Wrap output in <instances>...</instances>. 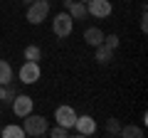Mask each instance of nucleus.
<instances>
[{"label": "nucleus", "instance_id": "nucleus-5", "mask_svg": "<svg viewBox=\"0 0 148 138\" xmlns=\"http://www.w3.org/2000/svg\"><path fill=\"white\" fill-rule=\"evenodd\" d=\"M40 74H42V72H40V64L37 62H30V59H27L20 67V81L22 84H35V81L40 79Z\"/></svg>", "mask_w": 148, "mask_h": 138}, {"label": "nucleus", "instance_id": "nucleus-15", "mask_svg": "<svg viewBox=\"0 0 148 138\" xmlns=\"http://www.w3.org/2000/svg\"><path fill=\"white\" fill-rule=\"evenodd\" d=\"M12 99H15L12 81H10V84H0V101H12Z\"/></svg>", "mask_w": 148, "mask_h": 138}, {"label": "nucleus", "instance_id": "nucleus-7", "mask_svg": "<svg viewBox=\"0 0 148 138\" xmlns=\"http://www.w3.org/2000/svg\"><path fill=\"white\" fill-rule=\"evenodd\" d=\"M86 15L109 17L111 15V3L109 0H89V3H86Z\"/></svg>", "mask_w": 148, "mask_h": 138}, {"label": "nucleus", "instance_id": "nucleus-11", "mask_svg": "<svg viewBox=\"0 0 148 138\" xmlns=\"http://www.w3.org/2000/svg\"><path fill=\"white\" fill-rule=\"evenodd\" d=\"M94 49H96V52H94V59H96L99 64H109L111 59H114V52H111V49H106L104 44H99V47H94Z\"/></svg>", "mask_w": 148, "mask_h": 138}, {"label": "nucleus", "instance_id": "nucleus-12", "mask_svg": "<svg viewBox=\"0 0 148 138\" xmlns=\"http://www.w3.org/2000/svg\"><path fill=\"white\" fill-rule=\"evenodd\" d=\"M119 136L123 138H143V128L141 126H121V131H119Z\"/></svg>", "mask_w": 148, "mask_h": 138}, {"label": "nucleus", "instance_id": "nucleus-1", "mask_svg": "<svg viewBox=\"0 0 148 138\" xmlns=\"http://www.w3.org/2000/svg\"><path fill=\"white\" fill-rule=\"evenodd\" d=\"M25 136H45L47 133V118L45 116H37V113H27L25 116V126H22Z\"/></svg>", "mask_w": 148, "mask_h": 138}, {"label": "nucleus", "instance_id": "nucleus-3", "mask_svg": "<svg viewBox=\"0 0 148 138\" xmlns=\"http://www.w3.org/2000/svg\"><path fill=\"white\" fill-rule=\"evenodd\" d=\"M72 27H74V17L69 15V12H59V15H54V20H52V32L57 35L59 40L69 37V35H72Z\"/></svg>", "mask_w": 148, "mask_h": 138}, {"label": "nucleus", "instance_id": "nucleus-9", "mask_svg": "<svg viewBox=\"0 0 148 138\" xmlns=\"http://www.w3.org/2000/svg\"><path fill=\"white\" fill-rule=\"evenodd\" d=\"M64 8H67V12L74 17V20H84L86 17V3H79V0H64Z\"/></svg>", "mask_w": 148, "mask_h": 138}, {"label": "nucleus", "instance_id": "nucleus-16", "mask_svg": "<svg viewBox=\"0 0 148 138\" xmlns=\"http://www.w3.org/2000/svg\"><path fill=\"white\" fill-rule=\"evenodd\" d=\"M40 57H42V49L37 47V44L25 47V59H30V62H40Z\"/></svg>", "mask_w": 148, "mask_h": 138}, {"label": "nucleus", "instance_id": "nucleus-22", "mask_svg": "<svg viewBox=\"0 0 148 138\" xmlns=\"http://www.w3.org/2000/svg\"><path fill=\"white\" fill-rule=\"evenodd\" d=\"M0 113H3V106H0Z\"/></svg>", "mask_w": 148, "mask_h": 138}, {"label": "nucleus", "instance_id": "nucleus-20", "mask_svg": "<svg viewBox=\"0 0 148 138\" xmlns=\"http://www.w3.org/2000/svg\"><path fill=\"white\" fill-rule=\"evenodd\" d=\"M79 3H89V0H79Z\"/></svg>", "mask_w": 148, "mask_h": 138}, {"label": "nucleus", "instance_id": "nucleus-17", "mask_svg": "<svg viewBox=\"0 0 148 138\" xmlns=\"http://www.w3.org/2000/svg\"><path fill=\"white\" fill-rule=\"evenodd\" d=\"M119 131H121V121L119 118H109L106 121V133L109 136H119Z\"/></svg>", "mask_w": 148, "mask_h": 138}, {"label": "nucleus", "instance_id": "nucleus-13", "mask_svg": "<svg viewBox=\"0 0 148 138\" xmlns=\"http://www.w3.org/2000/svg\"><path fill=\"white\" fill-rule=\"evenodd\" d=\"M10 81H12V67L10 62L0 59V84H10Z\"/></svg>", "mask_w": 148, "mask_h": 138}, {"label": "nucleus", "instance_id": "nucleus-10", "mask_svg": "<svg viewBox=\"0 0 148 138\" xmlns=\"http://www.w3.org/2000/svg\"><path fill=\"white\" fill-rule=\"evenodd\" d=\"M84 42L91 44V47H99V44L104 42V32H101L99 27H89V30H84Z\"/></svg>", "mask_w": 148, "mask_h": 138}, {"label": "nucleus", "instance_id": "nucleus-6", "mask_svg": "<svg viewBox=\"0 0 148 138\" xmlns=\"http://www.w3.org/2000/svg\"><path fill=\"white\" fill-rule=\"evenodd\" d=\"M54 121L64 128H74V121H77V113H74L72 106H57L54 111Z\"/></svg>", "mask_w": 148, "mask_h": 138}, {"label": "nucleus", "instance_id": "nucleus-2", "mask_svg": "<svg viewBox=\"0 0 148 138\" xmlns=\"http://www.w3.org/2000/svg\"><path fill=\"white\" fill-rule=\"evenodd\" d=\"M49 15V3L47 0H32L30 8H27V22H32V25H40V22H45Z\"/></svg>", "mask_w": 148, "mask_h": 138}, {"label": "nucleus", "instance_id": "nucleus-8", "mask_svg": "<svg viewBox=\"0 0 148 138\" xmlns=\"http://www.w3.org/2000/svg\"><path fill=\"white\" fill-rule=\"evenodd\" d=\"M74 131H77V136H91V133H96V121L91 116H77Z\"/></svg>", "mask_w": 148, "mask_h": 138}, {"label": "nucleus", "instance_id": "nucleus-19", "mask_svg": "<svg viewBox=\"0 0 148 138\" xmlns=\"http://www.w3.org/2000/svg\"><path fill=\"white\" fill-rule=\"evenodd\" d=\"M47 133H49L52 138H67V136H69V128H64V126H59V123H57V126H54L52 131H47Z\"/></svg>", "mask_w": 148, "mask_h": 138}, {"label": "nucleus", "instance_id": "nucleus-4", "mask_svg": "<svg viewBox=\"0 0 148 138\" xmlns=\"http://www.w3.org/2000/svg\"><path fill=\"white\" fill-rule=\"evenodd\" d=\"M10 104H12V113L20 116V118H25L27 113H32V106H35L32 96H27V94H15V99Z\"/></svg>", "mask_w": 148, "mask_h": 138}, {"label": "nucleus", "instance_id": "nucleus-14", "mask_svg": "<svg viewBox=\"0 0 148 138\" xmlns=\"http://www.w3.org/2000/svg\"><path fill=\"white\" fill-rule=\"evenodd\" d=\"M0 136L3 138H25V131H22L20 126H5V128H0Z\"/></svg>", "mask_w": 148, "mask_h": 138}, {"label": "nucleus", "instance_id": "nucleus-21", "mask_svg": "<svg viewBox=\"0 0 148 138\" xmlns=\"http://www.w3.org/2000/svg\"><path fill=\"white\" fill-rule=\"evenodd\" d=\"M25 3H32V0H25Z\"/></svg>", "mask_w": 148, "mask_h": 138}, {"label": "nucleus", "instance_id": "nucleus-18", "mask_svg": "<svg viewBox=\"0 0 148 138\" xmlns=\"http://www.w3.org/2000/svg\"><path fill=\"white\" fill-rule=\"evenodd\" d=\"M101 44H104L106 49H111V52H114V49L119 47V37H116V35H104V42H101Z\"/></svg>", "mask_w": 148, "mask_h": 138}]
</instances>
